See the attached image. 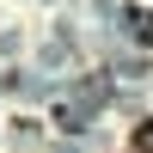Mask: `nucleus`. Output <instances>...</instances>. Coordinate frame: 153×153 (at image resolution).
Returning a JSON list of instances; mask_svg holds the SVG:
<instances>
[{
  "label": "nucleus",
  "instance_id": "obj_1",
  "mask_svg": "<svg viewBox=\"0 0 153 153\" xmlns=\"http://www.w3.org/2000/svg\"><path fill=\"white\" fill-rule=\"evenodd\" d=\"M129 25H135V37H147V43H153V12H129Z\"/></svg>",
  "mask_w": 153,
  "mask_h": 153
},
{
  "label": "nucleus",
  "instance_id": "obj_2",
  "mask_svg": "<svg viewBox=\"0 0 153 153\" xmlns=\"http://www.w3.org/2000/svg\"><path fill=\"white\" fill-rule=\"evenodd\" d=\"M135 153H153V123H141V129H135Z\"/></svg>",
  "mask_w": 153,
  "mask_h": 153
}]
</instances>
